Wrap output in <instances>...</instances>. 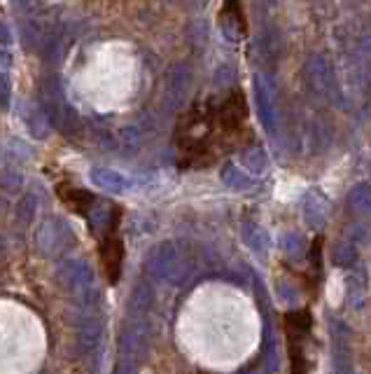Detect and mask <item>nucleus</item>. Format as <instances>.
I'll list each match as a JSON object with an SVG mask.
<instances>
[{"instance_id":"nucleus-1","label":"nucleus","mask_w":371,"mask_h":374,"mask_svg":"<svg viewBox=\"0 0 371 374\" xmlns=\"http://www.w3.org/2000/svg\"><path fill=\"white\" fill-rule=\"evenodd\" d=\"M252 138L250 106L243 89L236 87L196 101L180 115L175 129L178 169H213L236 150L250 145Z\"/></svg>"},{"instance_id":"nucleus-2","label":"nucleus","mask_w":371,"mask_h":374,"mask_svg":"<svg viewBox=\"0 0 371 374\" xmlns=\"http://www.w3.org/2000/svg\"><path fill=\"white\" fill-rule=\"evenodd\" d=\"M311 325L313 316L308 309L290 311L283 314V330L287 337V351H290V363H292V374H311L308 370V337H311Z\"/></svg>"},{"instance_id":"nucleus-3","label":"nucleus","mask_w":371,"mask_h":374,"mask_svg":"<svg viewBox=\"0 0 371 374\" xmlns=\"http://www.w3.org/2000/svg\"><path fill=\"white\" fill-rule=\"evenodd\" d=\"M119 218H122V209L115 206L108 216V227H105L101 246H98V253H101V265H103L105 279H108L110 286H117L119 283L122 265H124V241H122V237H119Z\"/></svg>"},{"instance_id":"nucleus-6","label":"nucleus","mask_w":371,"mask_h":374,"mask_svg":"<svg viewBox=\"0 0 371 374\" xmlns=\"http://www.w3.org/2000/svg\"><path fill=\"white\" fill-rule=\"evenodd\" d=\"M7 103H10V75L5 66H0V108H7Z\"/></svg>"},{"instance_id":"nucleus-4","label":"nucleus","mask_w":371,"mask_h":374,"mask_svg":"<svg viewBox=\"0 0 371 374\" xmlns=\"http://www.w3.org/2000/svg\"><path fill=\"white\" fill-rule=\"evenodd\" d=\"M59 197L61 202L68 206L70 211L77 213V216H89V211L96 206V197L91 195L89 190H82V187H73V185H61L59 187Z\"/></svg>"},{"instance_id":"nucleus-5","label":"nucleus","mask_w":371,"mask_h":374,"mask_svg":"<svg viewBox=\"0 0 371 374\" xmlns=\"http://www.w3.org/2000/svg\"><path fill=\"white\" fill-rule=\"evenodd\" d=\"M222 17H229L231 24H236V29L241 36H248V22H245V12L241 3H224L222 5Z\"/></svg>"}]
</instances>
